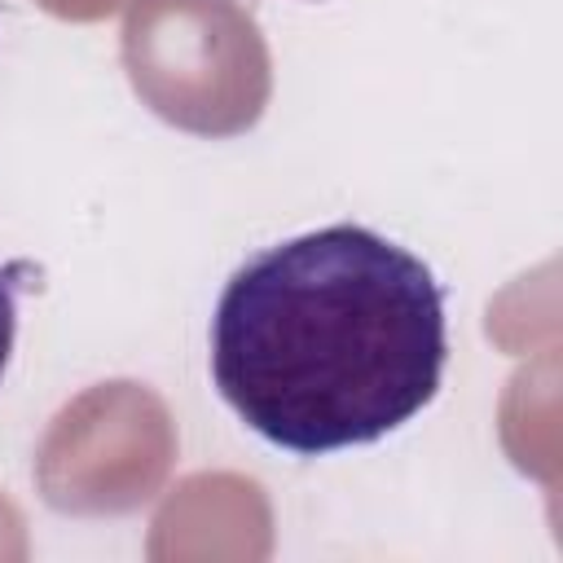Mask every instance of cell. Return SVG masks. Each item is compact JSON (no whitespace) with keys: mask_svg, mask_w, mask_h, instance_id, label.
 Listing matches in <instances>:
<instances>
[{"mask_svg":"<svg viewBox=\"0 0 563 563\" xmlns=\"http://www.w3.org/2000/svg\"><path fill=\"white\" fill-rule=\"evenodd\" d=\"M444 361L435 273L347 220L246 255L211 317L224 405L299 457L391 435L435 400Z\"/></svg>","mask_w":563,"mask_h":563,"instance_id":"1","label":"cell"},{"mask_svg":"<svg viewBox=\"0 0 563 563\" xmlns=\"http://www.w3.org/2000/svg\"><path fill=\"white\" fill-rule=\"evenodd\" d=\"M22 277H31V264H0V378L9 369L13 339H18V286H22Z\"/></svg>","mask_w":563,"mask_h":563,"instance_id":"2","label":"cell"}]
</instances>
